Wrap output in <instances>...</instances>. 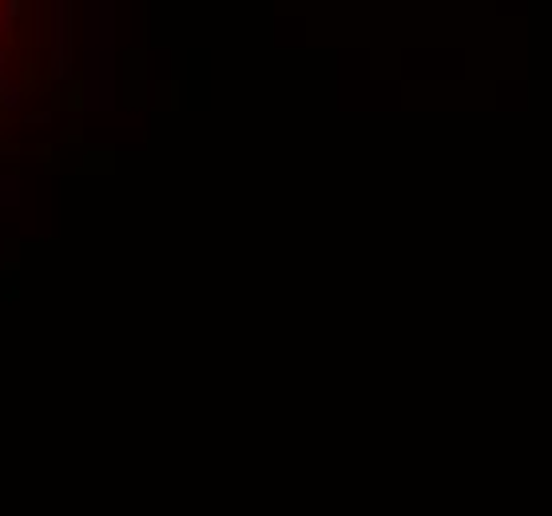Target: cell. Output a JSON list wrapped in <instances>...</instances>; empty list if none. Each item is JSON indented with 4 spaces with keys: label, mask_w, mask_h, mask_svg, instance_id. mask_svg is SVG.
<instances>
[{
    "label": "cell",
    "mask_w": 552,
    "mask_h": 516,
    "mask_svg": "<svg viewBox=\"0 0 552 516\" xmlns=\"http://www.w3.org/2000/svg\"><path fill=\"white\" fill-rule=\"evenodd\" d=\"M0 20H4V0H0Z\"/></svg>",
    "instance_id": "1"
}]
</instances>
